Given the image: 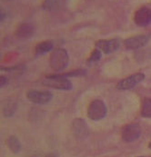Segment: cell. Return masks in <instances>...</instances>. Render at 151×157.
Here are the masks:
<instances>
[{"label":"cell","instance_id":"6da1fadb","mask_svg":"<svg viewBox=\"0 0 151 157\" xmlns=\"http://www.w3.org/2000/svg\"><path fill=\"white\" fill-rule=\"evenodd\" d=\"M41 83L44 86L58 90H68L72 89V84L68 80V78L64 77L61 75H46L43 78Z\"/></svg>","mask_w":151,"mask_h":157},{"label":"cell","instance_id":"7a4b0ae2","mask_svg":"<svg viewBox=\"0 0 151 157\" xmlns=\"http://www.w3.org/2000/svg\"><path fill=\"white\" fill-rule=\"evenodd\" d=\"M69 61V56L66 50L63 48H58L50 56L49 66L54 71H61L65 69Z\"/></svg>","mask_w":151,"mask_h":157},{"label":"cell","instance_id":"3957f363","mask_svg":"<svg viewBox=\"0 0 151 157\" xmlns=\"http://www.w3.org/2000/svg\"><path fill=\"white\" fill-rule=\"evenodd\" d=\"M108 109L105 103L99 99L92 101L87 108V117L93 121H99L105 118Z\"/></svg>","mask_w":151,"mask_h":157},{"label":"cell","instance_id":"277c9868","mask_svg":"<svg viewBox=\"0 0 151 157\" xmlns=\"http://www.w3.org/2000/svg\"><path fill=\"white\" fill-rule=\"evenodd\" d=\"M26 98L37 105H46L52 100L53 94L48 91L30 90L26 93Z\"/></svg>","mask_w":151,"mask_h":157},{"label":"cell","instance_id":"5b68a950","mask_svg":"<svg viewBox=\"0 0 151 157\" xmlns=\"http://www.w3.org/2000/svg\"><path fill=\"white\" fill-rule=\"evenodd\" d=\"M122 140L126 143H132L137 140L141 135V127L138 124H129L122 129Z\"/></svg>","mask_w":151,"mask_h":157},{"label":"cell","instance_id":"8992f818","mask_svg":"<svg viewBox=\"0 0 151 157\" xmlns=\"http://www.w3.org/2000/svg\"><path fill=\"white\" fill-rule=\"evenodd\" d=\"M145 79V75L143 73H136L134 75H131L127 78H124L118 82L117 85V88L120 91H127L132 89L137 85H138L140 82H142Z\"/></svg>","mask_w":151,"mask_h":157},{"label":"cell","instance_id":"52a82bcc","mask_svg":"<svg viewBox=\"0 0 151 157\" xmlns=\"http://www.w3.org/2000/svg\"><path fill=\"white\" fill-rule=\"evenodd\" d=\"M71 129L74 136L78 140H85L89 135L87 124L85 120L81 118H76L73 120Z\"/></svg>","mask_w":151,"mask_h":157},{"label":"cell","instance_id":"ba28073f","mask_svg":"<svg viewBox=\"0 0 151 157\" xmlns=\"http://www.w3.org/2000/svg\"><path fill=\"white\" fill-rule=\"evenodd\" d=\"M134 22L141 27L149 25L151 24V8L143 6L137 10L134 15Z\"/></svg>","mask_w":151,"mask_h":157},{"label":"cell","instance_id":"9c48e42d","mask_svg":"<svg viewBox=\"0 0 151 157\" xmlns=\"http://www.w3.org/2000/svg\"><path fill=\"white\" fill-rule=\"evenodd\" d=\"M150 37V35H138V36H131L129 38L126 39V41L124 43L125 47L129 50L139 49L149 43Z\"/></svg>","mask_w":151,"mask_h":157},{"label":"cell","instance_id":"30bf717a","mask_svg":"<svg viewBox=\"0 0 151 157\" xmlns=\"http://www.w3.org/2000/svg\"><path fill=\"white\" fill-rule=\"evenodd\" d=\"M121 45L119 39H107V40H99L96 43V47L100 50L102 53L108 55L115 51H117Z\"/></svg>","mask_w":151,"mask_h":157},{"label":"cell","instance_id":"8fae6325","mask_svg":"<svg viewBox=\"0 0 151 157\" xmlns=\"http://www.w3.org/2000/svg\"><path fill=\"white\" fill-rule=\"evenodd\" d=\"M35 32V28L31 24L23 23L16 30V36L19 39L25 40L30 38Z\"/></svg>","mask_w":151,"mask_h":157},{"label":"cell","instance_id":"7c38bea8","mask_svg":"<svg viewBox=\"0 0 151 157\" xmlns=\"http://www.w3.org/2000/svg\"><path fill=\"white\" fill-rule=\"evenodd\" d=\"M18 107V103L16 102V100L12 99V98H8L6 100H5L3 102V106H2V113L3 115L6 118L12 117L17 110Z\"/></svg>","mask_w":151,"mask_h":157},{"label":"cell","instance_id":"4fadbf2b","mask_svg":"<svg viewBox=\"0 0 151 157\" xmlns=\"http://www.w3.org/2000/svg\"><path fill=\"white\" fill-rule=\"evenodd\" d=\"M6 145L8 146V148L10 149V151L12 153H14L15 155L18 154L21 151V144L18 140V137L11 135L7 138L6 140Z\"/></svg>","mask_w":151,"mask_h":157},{"label":"cell","instance_id":"5bb4252c","mask_svg":"<svg viewBox=\"0 0 151 157\" xmlns=\"http://www.w3.org/2000/svg\"><path fill=\"white\" fill-rule=\"evenodd\" d=\"M53 48H54V44L52 41H44L37 45L35 51L37 55H44L46 53L50 52Z\"/></svg>","mask_w":151,"mask_h":157},{"label":"cell","instance_id":"9a60e30c","mask_svg":"<svg viewBox=\"0 0 151 157\" xmlns=\"http://www.w3.org/2000/svg\"><path fill=\"white\" fill-rule=\"evenodd\" d=\"M140 114L142 117L151 118V98H144L141 103Z\"/></svg>","mask_w":151,"mask_h":157},{"label":"cell","instance_id":"2e32d148","mask_svg":"<svg viewBox=\"0 0 151 157\" xmlns=\"http://www.w3.org/2000/svg\"><path fill=\"white\" fill-rule=\"evenodd\" d=\"M101 56H102V52L100 50H98L97 48H96L90 55L87 62L88 64H93V63H97L100 60L101 58Z\"/></svg>","mask_w":151,"mask_h":157},{"label":"cell","instance_id":"e0dca14e","mask_svg":"<svg viewBox=\"0 0 151 157\" xmlns=\"http://www.w3.org/2000/svg\"><path fill=\"white\" fill-rule=\"evenodd\" d=\"M60 1L59 0H45L42 5V7L46 10H52L55 9L59 6Z\"/></svg>","mask_w":151,"mask_h":157},{"label":"cell","instance_id":"ac0fdd59","mask_svg":"<svg viewBox=\"0 0 151 157\" xmlns=\"http://www.w3.org/2000/svg\"><path fill=\"white\" fill-rule=\"evenodd\" d=\"M86 74V72L85 70H82V69H77L76 71H72V72H69V73H65V74H62L61 75H63L64 77H77V76H83Z\"/></svg>","mask_w":151,"mask_h":157},{"label":"cell","instance_id":"d6986e66","mask_svg":"<svg viewBox=\"0 0 151 157\" xmlns=\"http://www.w3.org/2000/svg\"><path fill=\"white\" fill-rule=\"evenodd\" d=\"M7 84H8V79H7V77H6V76H4V75H1V76H0V86H1V88L4 87L5 86H6Z\"/></svg>","mask_w":151,"mask_h":157},{"label":"cell","instance_id":"ffe728a7","mask_svg":"<svg viewBox=\"0 0 151 157\" xmlns=\"http://www.w3.org/2000/svg\"><path fill=\"white\" fill-rule=\"evenodd\" d=\"M45 157H58V154H56V153H50V154L46 155Z\"/></svg>","mask_w":151,"mask_h":157},{"label":"cell","instance_id":"44dd1931","mask_svg":"<svg viewBox=\"0 0 151 157\" xmlns=\"http://www.w3.org/2000/svg\"><path fill=\"white\" fill-rule=\"evenodd\" d=\"M6 17V13L4 10H1V21H3Z\"/></svg>","mask_w":151,"mask_h":157},{"label":"cell","instance_id":"7402d4cb","mask_svg":"<svg viewBox=\"0 0 151 157\" xmlns=\"http://www.w3.org/2000/svg\"><path fill=\"white\" fill-rule=\"evenodd\" d=\"M149 149H151V142L149 143Z\"/></svg>","mask_w":151,"mask_h":157},{"label":"cell","instance_id":"603a6c76","mask_svg":"<svg viewBox=\"0 0 151 157\" xmlns=\"http://www.w3.org/2000/svg\"><path fill=\"white\" fill-rule=\"evenodd\" d=\"M5 1H14V0H5Z\"/></svg>","mask_w":151,"mask_h":157},{"label":"cell","instance_id":"cb8c5ba5","mask_svg":"<svg viewBox=\"0 0 151 157\" xmlns=\"http://www.w3.org/2000/svg\"><path fill=\"white\" fill-rule=\"evenodd\" d=\"M140 157H141V156H140Z\"/></svg>","mask_w":151,"mask_h":157}]
</instances>
